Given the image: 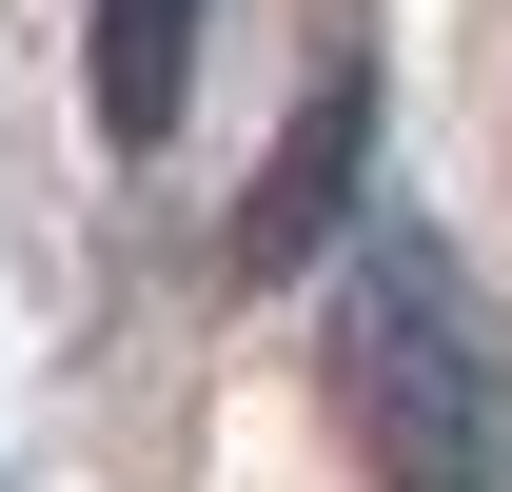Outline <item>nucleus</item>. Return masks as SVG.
<instances>
[{
    "label": "nucleus",
    "mask_w": 512,
    "mask_h": 492,
    "mask_svg": "<svg viewBox=\"0 0 512 492\" xmlns=\"http://www.w3.org/2000/svg\"><path fill=\"white\" fill-rule=\"evenodd\" d=\"M197 20H217V0H79V99H99V138H119V158H158V138H178V99H197Z\"/></svg>",
    "instance_id": "7ed1b4c3"
},
{
    "label": "nucleus",
    "mask_w": 512,
    "mask_h": 492,
    "mask_svg": "<svg viewBox=\"0 0 512 492\" xmlns=\"http://www.w3.org/2000/svg\"><path fill=\"white\" fill-rule=\"evenodd\" d=\"M316 374H335V433L375 453V492H512V355L434 217H355L316 296Z\"/></svg>",
    "instance_id": "f257e3e1"
},
{
    "label": "nucleus",
    "mask_w": 512,
    "mask_h": 492,
    "mask_svg": "<svg viewBox=\"0 0 512 492\" xmlns=\"http://www.w3.org/2000/svg\"><path fill=\"white\" fill-rule=\"evenodd\" d=\"M355 178H375V60H316L296 138H276L256 197H237V276H335V256H355Z\"/></svg>",
    "instance_id": "f03ea898"
}]
</instances>
